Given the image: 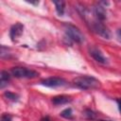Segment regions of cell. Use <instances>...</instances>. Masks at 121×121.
I'll return each mask as SVG.
<instances>
[{
  "mask_svg": "<svg viewBox=\"0 0 121 121\" xmlns=\"http://www.w3.org/2000/svg\"><path fill=\"white\" fill-rule=\"evenodd\" d=\"M53 3L56 6V10L59 15H62L64 12V2L60 0V1H53Z\"/></svg>",
  "mask_w": 121,
  "mask_h": 121,
  "instance_id": "11",
  "label": "cell"
},
{
  "mask_svg": "<svg viewBox=\"0 0 121 121\" xmlns=\"http://www.w3.org/2000/svg\"><path fill=\"white\" fill-rule=\"evenodd\" d=\"M4 95H5V96H6L8 99L12 100V101L17 100V98H18V95H17L13 94V93H10V92H6V93L4 94Z\"/></svg>",
  "mask_w": 121,
  "mask_h": 121,
  "instance_id": "13",
  "label": "cell"
},
{
  "mask_svg": "<svg viewBox=\"0 0 121 121\" xmlns=\"http://www.w3.org/2000/svg\"><path fill=\"white\" fill-rule=\"evenodd\" d=\"M9 79V75L8 74V72L2 71V72H1V75H0V83H1L0 87H1V88H4L5 85L8 84Z\"/></svg>",
  "mask_w": 121,
  "mask_h": 121,
  "instance_id": "10",
  "label": "cell"
},
{
  "mask_svg": "<svg viewBox=\"0 0 121 121\" xmlns=\"http://www.w3.org/2000/svg\"><path fill=\"white\" fill-rule=\"evenodd\" d=\"M117 103H118V107H119V111L121 112V98L117 100Z\"/></svg>",
  "mask_w": 121,
  "mask_h": 121,
  "instance_id": "16",
  "label": "cell"
},
{
  "mask_svg": "<svg viewBox=\"0 0 121 121\" xmlns=\"http://www.w3.org/2000/svg\"><path fill=\"white\" fill-rule=\"evenodd\" d=\"M1 121H11V116L8 113H5L1 117Z\"/></svg>",
  "mask_w": 121,
  "mask_h": 121,
  "instance_id": "15",
  "label": "cell"
},
{
  "mask_svg": "<svg viewBox=\"0 0 121 121\" xmlns=\"http://www.w3.org/2000/svg\"><path fill=\"white\" fill-rule=\"evenodd\" d=\"M11 73L15 78H33L39 75L36 71L29 70V69L25 68V67H14L11 69Z\"/></svg>",
  "mask_w": 121,
  "mask_h": 121,
  "instance_id": "3",
  "label": "cell"
},
{
  "mask_svg": "<svg viewBox=\"0 0 121 121\" xmlns=\"http://www.w3.org/2000/svg\"><path fill=\"white\" fill-rule=\"evenodd\" d=\"M90 55H91L96 61H98V62H100V63H106V62H107L106 58L103 56V54H102V53L100 52V50H98L97 48H95V47L91 48V49H90Z\"/></svg>",
  "mask_w": 121,
  "mask_h": 121,
  "instance_id": "7",
  "label": "cell"
},
{
  "mask_svg": "<svg viewBox=\"0 0 121 121\" xmlns=\"http://www.w3.org/2000/svg\"><path fill=\"white\" fill-rule=\"evenodd\" d=\"M42 121H50V120H49V118H48V117H45V118L42 119Z\"/></svg>",
  "mask_w": 121,
  "mask_h": 121,
  "instance_id": "18",
  "label": "cell"
},
{
  "mask_svg": "<svg viewBox=\"0 0 121 121\" xmlns=\"http://www.w3.org/2000/svg\"><path fill=\"white\" fill-rule=\"evenodd\" d=\"M23 29H24V26L22 24L20 23H17L15 25H13L10 28V31H9V36L11 38L12 41H15L17 40L23 33Z\"/></svg>",
  "mask_w": 121,
  "mask_h": 121,
  "instance_id": "6",
  "label": "cell"
},
{
  "mask_svg": "<svg viewBox=\"0 0 121 121\" xmlns=\"http://www.w3.org/2000/svg\"><path fill=\"white\" fill-rule=\"evenodd\" d=\"M64 30H65V33L66 35L73 41H75L76 43H82L84 41V36L83 34L81 33V31L76 27L75 26L73 25H70V24H67L64 26Z\"/></svg>",
  "mask_w": 121,
  "mask_h": 121,
  "instance_id": "2",
  "label": "cell"
},
{
  "mask_svg": "<svg viewBox=\"0 0 121 121\" xmlns=\"http://www.w3.org/2000/svg\"><path fill=\"white\" fill-rule=\"evenodd\" d=\"M85 115L90 119H95V113L91 110H86L85 111Z\"/></svg>",
  "mask_w": 121,
  "mask_h": 121,
  "instance_id": "14",
  "label": "cell"
},
{
  "mask_svg": "<svg viewBox=\"0 0 121 121\" xmlns=\"http://www.w3.org/2000/svg\"><path fill=\"white\" fill-rule=\"evenodd\" d=\"M73 83L75 86H77L79 89L82 90H88V89H96L100 86V82L93 78L88 76H81L77 77L73 79Z\"/></svg>",
  "mask_w": 121,
  "mask_h": 121,
  "instance_id": "1",
  "label": "cell"
},
{
  "mask_svg": "<svg viewBox=\"0 0 121 121\" xmlns=\"http://www.w3.org/2000/svg\"><path fill=\"white\" fill-rule=\"evenodd\" d=\"M93 28L94 30L99 34L100 36H102L103 38H106V39H109L111 34H110V31L108 30V28L100 22H95L94 23V26H93Z\"/></svg>",
  "mask_w": 121,
  "mask_h": 121,
  "instance_id": "5",
  "label": "cell"
},
{
  "mask_svg": "<svg viewBox=\"0 0 121 121\" xmlns=\"http://www.w3.org/2000/svg\"><path fill=\"white\" fill-rule=\"evenodd\" d=\"M72 109H70V108H67V109H65V110H63L61 112H60V115L62 116V117H64V118H71L72 117Z\"/></svg>",
  "mask_w": 121,
  "mask_h": 121,
  "instance_id": "12",
  "label": "cell"
},
{
  "mask_svg": "<svg viewBox=\"0 0 121 121\" xmlns=\"http://www.w3.org/2000/svg\"><path fill=\"white\" fill-rule=\"evenodd\" d=\"M99 121H110V120H99Z\"/></svg>",
  "mask_w": 121,
  "mask_h": 121,
  "instance_id": "19",
  "label": "cell"
},
{
  "mask_svg": "<svg viewBox=\"0 0 121 121\" xmlns=\"http://www.w3.org/2000/svg\"><path fill=\"white\" fill-rule=\"evenodd\" d=\"M72 100V98L70 96L67 95H58L52 98V102L55 105H61V104H66L68 102H70Z\"/></svg>",
  "mask_w": 121,
  "mask_h": 121,
  "instance_id": "8",
  "label": "cell"
},
{
  "mask_svg": "<svg viewBox=\"0 0 121 121\" xmlns=\"http://www.w3.org/2000/svg\"><path fill=\"white\" fill-rule=\"evenodd\" d=\"M95 15H96L97 19H99L101 21L106 19V10H105L104 7H102L101 5H98V6L95 7Z\"/></svg>",
  "mask_w": 121,
  "mask_h": 121,
  "instance_id": "9",
  "label": "cell"
},
{
  "mask_svg": "<svg viewBox=\"0 0 121 121\" xmlns=\"http://www.w3.org/2000/svg\"><path fill=\"white\" fill-rule=\"evenodd\" d=\"M117 34H118V37H119L120 40H121V29H119V30L117 31Z\"/></svg>",
  "mask_w": 121,
  "mask_h": 121,
  "instance_id": "17",
  "label": "cell"
},
{
  "mask_svg": "<svg viewBox=\"0 0 121 121\" xmlns=\"http://www.w3.org/2000/svg\"><path fill=\"white\" fill-rule=\"evenodd\" d=\"M41 83L46 87H60V86H63L66 84V80L61 78H57V77H53V78H45L43 80L41 81Z\"/></svg>",
  "mask_w": 121,
  "mask_h": 121,
  "instance_id": "4",
  "label": "cell"
}]
</instances>
